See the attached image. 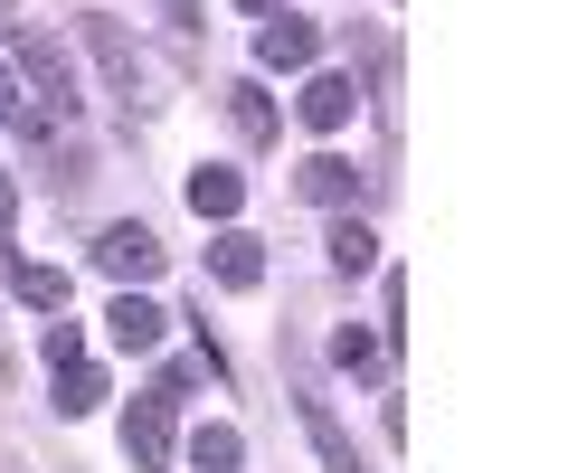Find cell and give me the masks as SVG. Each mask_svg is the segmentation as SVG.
<instances>
[{
	"label": "cell",
	"mask_w": 568,
	"mask_h": 473,
	"mask_svg": "<svg viewBox=\"0 0 568 473\" xmlns=\"http://www.w3.org/2000/svg\"><path fill=\"white\" fill-rule=\"evenodd\" d=\"M10 114H20V85H10V76H0V133H10Z\"/></svg>",
	"instance_id": "d6986e66"
},
{
	"label": "cell",
	"mask_w": 568,
	"mask_h": 473,
	"mask_svg": "<svg viewBox=\"0 0 568 473\" xmlns=\"http://www.w3.org/2000/svg\"><path fill=\"white\" fill-rule=\"evenodd\" d=\"M95 275H114V285H152V275H162V237H152V227H104V237H95Z\"/></svg>",
	"instance_id": "3957f363"
},
{
	"label": "cell",
	"mask_w": 568,
	"mask_h": 473,
	"mask_svg": "<svg viewBox=\"0 0 568 473\" xmlns=\"http://www.w3.org/2000/svg\"><path fill=\"white\" fill-rule=\"evenodd\" d=\"M104 408V370L95 360H67L58 370V417H95Z\"/></svg>",
	"instance_id": "4fadbf2b"
},
{
	"label": "cell",
	"mask_w": 568,
	"mask_h": 473,
	"mask_svg": "<svg viewBox=\"0 0 568 473\" xmlns=\"http://www.w3.org/2000/svg\"><path fill=\"white\" fill-rule=\"evenodd\" d=\"M332 266H342V275H369V266H379V237H369L361 218H342V227H332Z\"/></svg>",
	"instance_id": "2e32d148"
},
{
	"label": "cell",
	"mask_w": 568,
	"mask_h": 473,
	"mask_svg": "<svg viewBox=\"0 0 568 473\" xmlns=\"http://www.w3.org/2000/svg\"><path fill=\"white\" fill-rule=\"evenodd\" d=\"M0 29H10V10H0Z\"/></svg>",
	"instance_id": "7402d4cb"
},
{
	"label": "cell",
	"mask_w": 568,
	"mask_h": 473,
	"mask_svg": "<svg viewBox=\"0 0 568 473\" xmlns=\"http://www.w3.org/2000/svg\"><path fill=\"white\" fill-rule=\"evenodd\" d=\"M304 435H313V454H323V473H361V454H351L342 417L323 408V389H304Z\"/></svg>",
	"instance_id": "52a82bcc"
},
{
	"label": "cell",
	"mask_w": 568,
	"mask_h": 473,
	"mask_svg": "<svg viewBox=\"0 0 568 473\" xmlns=\"http://www.w3.org/2000/svg\"><path fill=\"white\" fill-rule=\"evenodd\" d=\"M10 208H20V199H10V181H0V227H10Z\"/></svg>",
	"instance_id": "44dd1931"
},
{
	"label": "cell",
	"mask_w": 568,
	"mask_h": 473,
	"mask_svg": "<svg viewBox=\"0 0 568 473\" xmlns=\"http://www.w3.org/2000/svg\"><path fill=\"white\" fill-rule=\"evenodd\" d=\"M351 114H361V85H351V76H313L304 85V124L313 133H342Z\"/></svg>",
	"instance_id": "ba28073f"
},
{
	"label": "cell",
	"mask_w": 568,
	"mask_h": 473,
	"mask_svg": "<svg viewBox=\"0 0 568 473\" xmlns=\"http://www.w3.org/2000/svg\"><path fill=\"white\" fill-rule=\"evenodd\" d=\"M171 408H181V398H171L162 379L133 398V417H123V454H133V473H162V454H171Z\"/></svg>",
	"instance_id": "7a4b0ae2"
},
{
	"label": "cell",
	"mask_w": 568,
	"mask_h": 473,
	"mask_svg": "<svg viewBox=\"0 0 568 473\" xmlns=\"http://www.w3.org/2000/svg\"><path fill=\"white\" fill-rule=\"evenodd\" d=\"M332 360H342L351 379H369V370H379V341H369L361 322H342V331H332Z\"/></svg>",
	"instance_id": "e0dca14e"
},
{
	"label": "cell",
	"mask_w": 568,
	"mask_h": 473,
	"mask_svg": "<svg viewBox=\"0 0 568 473\" xmlns=\"http://www.w3.org/2000/svg\"><path fill=\"white\" fill-rule=\"evenodd\" d=\"M294 181H304V199H323V208H351V199H361V171H351L342 152H313Z\"/></svg>",
	"instance_id": "9c48e42d"
},
{
	"label": "cell",
	"mask_w": 568,
	"mask_h": 473,
	"mask_svg": "<svg viewBox=\"0 0 568 473\" xmlns=\"http://www.w3.org/2000/svg\"><path fill=\"white\" fill-rule=\"evenodd\" d=\"M10 285H20L29 312H67V266H29V256H20V266H10Z\"/></svg>",
	"instance_id": "5bb4252c"
},
{
	"label": "cell",
	"mask_w": 568,
	"mask_h": 473,
	"mask_svg": "<svg viewBox=\"0 0 568 473\" xmlns=\"http://www.w3.org/2000/svg\"><path fill=\"white\" fill-rule=\"evenodd\" d=\"M237 10H256V20H275V10H284V0H237Z\"/></svg>",
	"instance_id": "ffe728a7"
},
{
	"label": "cell",
	"mask_w": 568,
	"mask_h": 473,
	"mask_svg": "<svg viewBox=\"0 0 568 473\" xmlns=\"http://www.w3.org/2000/svg\"><path fill=\"white\" fill-rule=\"evenodd\" d=\"M20 76L48 95V114H58V124L77 114V58H67V48L48 39V29H20Z\"/></svg>",
	"instance_id": "6da1fadb"
},
{
	"label": "cell",
	"mask_w": 568,
	"mask_h": 473,
	"mask_svg": "<svg viewBox=\"0 0 568 473\" xmlns=\"http://www.w3.org/2000/svg\"><path fill=\"white\" fill-rule=\"evenodd\" d=\"M313 48H323V39H313V20H265L256 29V58L265 66H313Z\"/></svg>",
	"instance_id": "8fae6325"
},
{
	"label": "cell",
	"mask_w": 568,
	"mask_h": 473,
	"mask_svg": "<svg viewBox=\"0 0 568 473\" xmlns=\"http://www.w3.org/2000/svg\"><path fill=\"white\" fill-rule=\"evenodd\" d=\"M227 114H237V133H246V143H275V95H265L256 76H237V85H227Z\"/></svg>",
	"instance_id": "7c38bea8"
},
{
	"label": "cell",
	"mask_w": 568,
	"mask_h": 473,
	"mask_svg": "<svg viewBox=\"0 0 568 473\" xmlns=\"http://www.w3.org/2000/svg\"><path fill=\"white\" fill-rule=\"evenodd\" d=\"M67 360H85V350H77V322L58 312V322H48V370H67Z\"/></svg>",
	"instance_id": "ac0fdd59"
},
{
	"label": "cell",
	"mask_w": 568,
	"mask_h": 473,
	"mask_svg": "<svg viewBox=\"0 0 568 473\" xmlns=\"http://www.w3.org/2000/svg\"><path fill=\"white\" fill-rule=\"evenodd\" d=\"M209 275H219L227 294H256L265 285V237L256 227H219V237H209Z\"/></svg>",
	"instance_id": "277c9868"
},
{
	"label": "cell",
	"mask_w": 568,
	"mask_h": 473,
	"mask_svg": "<svg viewBox=\"0 0 568 473\" xmlns=\"http://www.w3.org/2000/svg\"><path fill=\"white\" fill-rule=\"evenodd\" d=\"M190 464H200V473H237L246 464V435L237 426H200V435H190Z\"/></svg>",
	"instance_id": "9a60e30c"
},
{
	"label": "cell",
	"mask_w": 568,
	"mask_h": 473,
	"mask_svg": "<svg viewBox=\"0 0 568 473\" xmlns=\"http://www.w3.org/2000/svg\"><path fill=\"white\" fill-rule=\"evenodd\" d=\"M104 331H114L123 350H152V341H162V331H171V312L152 304V294H133V285H123L114 304H104Z\"/></svg>",
	"instance_id": "8992f818"
},
{
	"label": "cell",
	"mask_w": 568,
	"mask_h": 473,
	"mask_svg": "<svg viewBox=\"0 0 568 473\" xmlns=\"http://www.w3.org/2000/svg\"><path fill=\"white\" fill-rule=\"evenodd\" d=\"M237 199H246V181H237V171H219V162H200V171H190V208H200V218H237Z\"/></svg>",
	"instance_id": "30bf717a"
},
{
	"label": "cell",
	"mask_w": 568,
	"mask_h": 473,
	"mask_svg": "<svg viewBox=\"0 0 568 473\" xmlns=\"http://www.w3.org/2000/svg\"><path fill=\"white\" fill-rule=\"evenodd\" d=\"M85 48H95V58H104V76H114V95H123V114H133V104H152V95H142V85H152V76H142V58H133V39H123L114 20H85Z\"/></svg>",
	"instance_id": "5b68a950"
}]
</instances>
